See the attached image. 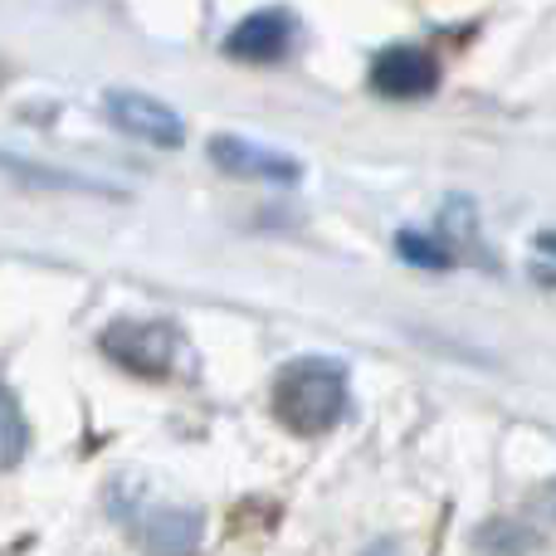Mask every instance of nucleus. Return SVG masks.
Returning <instances> with one entry per match:
<instances>
[{
  "label": "nucleus",
  "instance_id": "423d86ee",
  "mask_svg": "<svg viewBox=\"0 0 556 556\" xmlns=\"http://www.w3.org/2000/svg\"><path fill=\"white\" fill-rule=\"evenodd\" d=\"M211 156L220 162V172H230V176H260V181H283V186L303 176V166H298L293 156H278L269 147L244 142V137H215Z\"/></svg>",
  "mask_w": 556,
  "mask_h": 556
},
{
  "label": "nucleus",
  "instance_id": "6e6552de",
  "mask_svg": "<svg viewBox=\"0 0 556 556\" xmlns=\"http://www.w3.org/2000/svg\"><path fill=\"white\" fill-rule=\"evenodd\" d=\"M401 254L410 264H430V269H444V264H450V254H440L430 240H415V235H401Z\"/></svg>",
  "mask_w": 556,
  "mask_h": 556
},
{
  "label": "nucleus",
  "instance_id": "7ed1b4c3",
  "mask_svg": "<svg viewBox=\"0 0 556 556\" xmlns=\"http://www.w3.org/2000/svg\"><path fill=\"white\" fill-rule=\"evenodd\" d=\"M103 113L113 117L117 132L142 137V142H152V147H181V137H186L181 117H176L166 103H156L152 93L113 88V93H103Z\"/></svg>",
  "mask_w": 556,
  "mask_h": 556
},
{
  "label": "nucleus",
  "instance_id": "f03ea898",
  "mask_svg": "<svg viewBox=\"0 0 556 556\" xmlns=\"http://www.w3.org/2000/svg\"><path fill=\"white\" fill-rule=\"evenodd\" d=\"M103 352L137 376H172L181 337L172 323H113L103 332Z\"/></svg>",
  "mask_w": 556,
  "mask_h": 556
},
{
  "label": "nucleus",
  "instance_id": "20e7f679",
  "mask_svg": "<svg viewBox=\"0 0 556 556\" xmlns=\"http://www.w3.org/2000/svg\"><path fill=\"white\" fill-rule=\"evenodd\" d=\"M434 84H440V64H434L430 49L420 45H391L376 54L371 64V88L381 98H425L434 93Z\"/></svg>",
  "mask_w": 556,
  "mask_h": 556
},
{
  "label": "nucleus",
  "instance_id": "39448f33",
  "mask_svg": "<svg viewBox=\"0 0 556 556\" xmlns=\"http://www.w3.org/2000/svg\"><path fill=\"white\" fill-rule=\"evenodd\" d=\"M293 45V15L288 10H254L225 39V54L244 59V64H274Z\"/></svg>",
  "mask_w": 556,
  "mask_h": 556
},
{
  "label": "nucleus",
  "instance_id": "f257e3e1",
  "mask_svg": "<svg viewBox=\"0 0 556 556\" xmlns=\"http://www.w3.org/2000/svg\"><path fill=\"white\" fill-rule=\"evenodd\" d=\"M274 410L293 434H327L346 415V371L327 356L288 362L274 381Z\"/></svg>",
  "mask_w": 556,
  "mask_h": 556
},
{
  "label": "nucleus",
  "instance_id": "0eeeda50",
  "mask_svg": "<svg viewBox=\"0 0 556 556\" xmlns=\"http://www.w3.org/2000/svg\"><path fill=\"white\" fill-rule=\"evenodd\" d=\"M29 444V430H25V415H20L15 395L0 386V469H15L20 454Z\"/></svg>",
  "mask_w": 556,
  "mask_h": 556
}]
</instances>
